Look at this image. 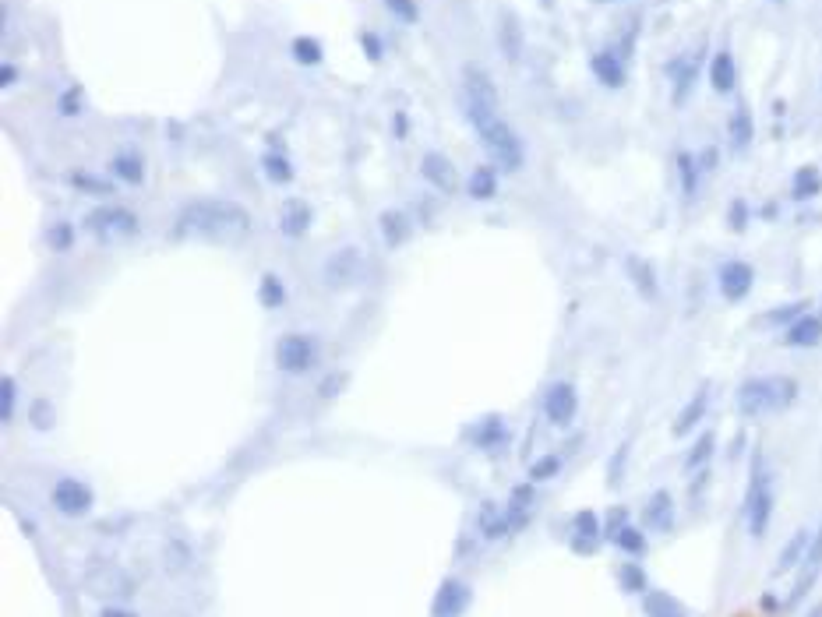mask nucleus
Listing matches in <instances>:
<instances>
[{
	"instance_id": "nucleus-38",
	"label": "nucleus",
	"mask_w": 822,
	"mask_h": 617,
	"mask_svg": "<svg viewBox=\"0 0 822 617\" xmlns=\"http://www.w3.org/2000/svg\"><path fill=\"white\" fill-rule=\"evenodd\" d=\"M466 191H470L473 201H494L498 198V166H473L470 180H466Z\"/></svg>"
},
{
	"instance_id": "nucleus-21",
	"label": "nucleus",
	"mask_w": 822,
	"mask_h": 617,
	"mask_svg": "<svg viewBox=\"0 0 822 617\" xmlns=\"http://www.w3.org/2000/svg\"><path fill=\"white\" fill-rule=\"evenodd\" d=\"M533 512H537V484L533 480H523L509 491V501H505V515L512 522V533H523L533 522Z\"/></svg>"
},
{
	"instance_id": "nucleus-41",
	"label": "nucleus",
	"mask_w": 822,
	"mask_h": 617,
	"mask_svg": "<svg viewBox=\"0 0 822 617\" xmlns=\"http://www.w3.org/2000/svg\"><path fill=\"white\" fill-rule=\"evenodd\" d=\"M561 469H565V455L544 452L530 462V476H526V480H533V484H547V480H558Z\"/></svg>"
},
{
	"instance_id": "nucleus-39",
	"label": "nucleus",
	"mask_w": 822,
	"mask_h": 617,
	"mask_svg": "<svg viewBox=\"0 0 822 617\" xmlns=\"http://www.w3.org/2000/svg\"><path fill=\"white\" fill-rule=\"evenodd\" d=\"M674 170H678L681 194H685V198H695V191H699V180H703V170H699V159H695L692 152L681 149L678 156H674Z\"/></svg>"
},
{
	"instance_id": "nucleus-32",
	"label": "nucleus",
	"mask_w": 822,
	"mask_h": 617,
	"mask_svg": "<svg viewBox=\"0 0 822 617\" xmlns=\"http://www.w3.org/2000/svg\"><path fill=\"white\" fill-rule=\"evenodd\" d=\"M106 173H110L113 180H120V184L138 187V184H145V159L138 156V152L124 149L106 163Z\"/></svg>"
},
{
	"instance_id": "nucleus-18",
	"label": "nucleus",
	"mask_w": 822,
	"mask_h": 617,
	"mask_svg": "<svg viewBox=\"0 0 822 617\" xmlns=\"http://www.w3.org/2000/svg\"><path fill=\"white\" fill-rule=\"evenodd\" d=\"M780 342H784L787 350H815V346H822V311H805L798 321H791L780 332Z\"/></svg>"
},
{
	"instance_id": "nucleus-25",
	"label": "nucleus",
	"mask_w": 822,
	"mask_h": 617,
	"mask_svg": "<svg viewBox=\"0 0 822 617\" xmlns=\"http://www.w3.org/2000/svg\"><path fill=\"white\" fill-rule=\"evenodd\" d=\"M706 75H710V89L717 92V96H731V92L738 89V60H734V53L727 50V46L710 57Z\"/></svg>"
},
{
	"instance_id": "nucleus-16",
	"label": "nucleus",
	"mask_w": 822,
	"mask_h": 617,
	"mask_svg": "<svg viewBox=\"0 0 822 617\" xmlns=\"http://www.w3.org/2000/svg\"><path fill=\"white\" fill-rule=\"evenodd\" d=\"M699 67H703V53H678V57L667 60L664 75L671 82V103L681 106L688 96H692L695 82H699Z\"/></svg>"
},
{
	"instance_id": "nucleus-12",
	"label": "nucleus",
	"mask_w": 822,
	"mask_h": 617,
	"mask_svg": "<svg viewBox=\"0 0 822 617\" xmlns=\"http://www.w3.org/2000/svg\"><path fill=\"white\" fill-rule=\"evenodd\" d=\"M473 607V586L459 575H445L431 600V617H463Z\"/></svg>"
},
{
	"instance_id": "nucleus-43",
	"label": "nucleus",
	"mask_w": 822,
	"mask_h": 617,
	"mask_svg": "<svg viewBox=\"0 0 822 617\" xmlns=\"http://www.w3.org/2000/svg\"><path fill=\"white\" fill-rule=\"evenodd\" d=\"M805 311H812V300H791V304H780V307H773V311L763 318V325L780 328V332H784V328L791 325V321H798Z\"/></svg>"
},
{
	"instance_id": "nucleus-6",
	"label": "nucleus",
	"mask_w": 822,
	"mask_h": 617,
	"mask_svg": "<svg viewBox=\"0 0 822 617\" xmlns=\"http://www.w3.org/2000/svg\"><path fill=\"white\" fill-rule=\"evenodd\" d=\"M82 230L92 233L96 240H120V237H138L142 233V219L124 205H96L92 212H85Z\"/></svg>"
},
{
	"instance_id": "nucleus-11",
	"label": "nucleus",
	"mask_w": 822,
	"mask_h": 617,
	"mask_svg": "<svg viewBox=\"0 0 822 617\" xmlns=\"http://www.w3.org/2000/svg\"><path fill=\"white\" fill-rule=\"evenodd\" d=\"M579 417V388L572 381H554L544 392V420L558 431H568Z\"/></svg>"
},
{
	"instance_id": "nucleus-49",
	"label": "nucleus",
	"mask_w": 822,
	"mask_h": 617,
	"mask_svg": "<svg viewBox=\"0 0 822 617\" xmlns=\"http://www.w3.org/2000/svg\"><path fill=\"white\" fill-rule=\"evenodd\" d=\"M727 230L731 233H745L748 226H752V205H748L745 198H734L731 205H727Z\"/></svg>"
},
{
	"instance_id": "nucleus-58",
	"label": "nucleus",
	"mask_w": 822,
	"mask_h": 617,
	"mask_svg": "<svg viewBox=\"0 0 822 617\" xmlns=\"http://www.w3.org/2000/svg\"><path fill=\"white\" fill-rule=\"evenodd\" d=\"M406 127H410V120H406V110L396 113V138H406Z\"/></svg>"
},
{
	"instance_id": "nucleus-28",
	"label": "nucleus",
	"mask_w": 822,
	"mask_h": 617,
	"mask_svg": "<svg viewBox=\"0 0 822 617\" xmlns=\"http://www.w3.org/2000/svg\"><path fill=\"white\" fill-rule=\"evenodd\" d=\"M727 142H731V149L738 152H748L755 142V117L752 110H748L745 103H738L731 110V117H727Z\"/></svg>"
},
{
	"instance_id": "nucleus-30",
	"label": "nucleus",
	"mask_w": 822,
	"mask_h": 617,
	"mask_svg": "<svg viewBox=\"0 0 822 617\" xmlns=\"http://www.w3.org/2000/svg\"><path fill=\"white\" fill-rule=\"evenodd\" d=\"M463 82H466V99L470 103H480V106H494V110H501L498 106V89H494V78L487 75L484 67H466L463 71Z\"/></svg>"
},
{
	"instance_id": "nucleus-29",
	"label": "nucleus",
	"mask_w": 822,
	"mask_h": 617,
	"mask_svg": "<svg viewBox=\"0 0 822 617\" xmlns=\"http://www.w3.org/2000/svg\"><path fill=\"white\" fill-rule=\"evenodd\" d=\"M607 543H611L614 551L625 554V558H636V561L650 554V533L643 529V522H628V526H621Z\"/></svg>"
},
{
	"instance_id": "nucleus-37",
	"label": "nucleus",
	"mask_w": 822,
	"mask_h": 617,
	"mask_svg": "<svg viewBox=\"0 0 822 617\" xmlns=\"http://www.w3.org/2000/svg\"><path fill=\"white\" fill-rule=\"evenodd\" d=\"M614 579H618L621 593L625 596H643L646 589H650V575H646V568L639 565L636 558H625L618 565V572H614Z\"/></svg>"
},
{
	"instance_id": "nucleus-54",
	"label": "nucleus",
	"mask_w": 822,
	"mask_h": 617,
	"mask_svg": "<svg viewBox=\"0 0 822 617\" xmlns=\"http://www.w3.org/2000/svg\"><path fill=\"white\" fill-rule=\"evenodd\" d=\"M695 159H699V170H703V177H710V173L717 170V159H720V156H717V149L710 145V149H703Z\"/></svg>"
},
{
	"instance_id": "nucleus-46",
	"label": "nucleus",
	"mask_w": 822,
	"mask_h": 617,
	"mask_svg": "<svg viewBox=\"0 0 822 617\" xmlns=\"http://www.w3.org/2000/svg\"><path fill=\"white\" fill-rule=\"evenodd\" d=\"M29 424H32V431H50L53 427V420H57V409H53V402L46 399V395H36V399L29 402Z\"/></svg>"
},
{
	"instance_id": "nucleus-48",
	"label": "nucleus",
	"mask_w": 822,
	"mask_h": 617,
	"mask_svg": "<svg viewBox=\"0 0 822 617\" xmlns=\"http://www.w3.org/2000/svg\"><path fill=\"white\" fill-rule=\"evenodd\" d=\"M15 406H18V381L11 374L0 378V420L11 424L15 420Z\"/></svg>"
},
{
	"instance_id": "nucleus-51",
	"label": "nucleus",
	"mask_w": 822,
	"mask_h": 617,
	"mask_svg": "<svg viewBox=\"0 0 822 617\" xmlns=\"http://www.w3.org/2000/svg\"><path fill=\"white\" fill-rule=\"evenodd\" d=\"M385 8H389V15L399 18L403 25H417L420 22L417 0H385Z\"/></svg>"
},
{
	"instance_id": "nucleus-5",
	"label": "nucleus",
	"mask_w": 822,
	"mask_h": 617,
	"mask_svg": "<svg viewBox=\"0 0 822 617\" xmlns=\"http://www.w3.org/2000/svg\"><path fill=\"white\" fill-rule=\"evenodd\" d=\"M318 339L307 332H286L276 339V350H272V360H276V371L286 374V378H300V374H311L318 367Z\"/></svg>"
},
{
	"instance_id": "nucleus-20",
	"label": "nucleus",
	"mask_w": 822,
	"mask_h": 617,
	"mask_svg": "<svg viewBox=\"0 0 822 617\" xmlns=\"http://www.w3.org/2000/svg\"><path fill=\"white\" fill-rule=\"evenodd\" d=\"M279 233H283L286 240H300L311 233L314 226V212L311 205H307L304 198H286L283 205H279V219H276Z\"/></svg>"
},
{
	"instance_id": "nucleus-24",
	"label": "nucleus",
	"mask_w": 822,
	"mask_h": 617,
	"mask_svg": "<svg viewBox=\"0 0 822 617\" xmlns=\"http://www.w3.org/2000/svg\"><path fill=\"white\" fill-rule=\"evenodd\" d=\"M812 533L815 529L801 526V529H794V533L787 536V543L780 547V554H777V565H773V579H780V575H787V572H798L801 561H805V554H808V547H812Z\"/></svg>"
},
{
	"instance_id": "nucleus-34",
	"label": "nucleus",
	"mask_w": 822,
	"mask_h": 617,
	"mask_svg": "<svg viewBox=\"0 0 822 617\" xmlns=\"http://www.w3.org/2000/svg\"><path fill=\"white\" fill-rule=\"evenodd\" d=\"M68 184L75 187L78 194H89V198H113V191H117V184H113L110 173H106V177H99V173L82 170V166L68 173Z\"/></svg>"
},
{
	"instance_id": "nucleus-3",
	"label": "nucleus",
	"mask_w": 822,
	"mask_h": 617,
	"mask_svg": "<svg viewBox=\"0 0 822 617\" xmlns=\"http://www.w3.org/2000/svg\"><path fill=\"white\" fill-rule=\"evenodd\" d=\"M741 515H745V529L755 543L766 540L773 526V515H777V473H773L770 459H766L759 448L752 455V466H748V487H745V501H741Z\"/></svg>"
},
{
	"instance_id": "nucleus-2",
	"label": "nucleus",
	"mask_w": 822,
	"mask_h": 617,
	"mask_svg": "<svg viewBox=\"0 0 822 617\" xmlns=\"http://www.w3.org/2000/svg\"><path fill=\"white\" fill-rule=\"evenodd\" d=\"M801 385L791 374H755V378H745L734 392V409L738 417L745 420H763L773 417V413H784L798 402Z\"/></svg>"
},
{
	"instance_id": "nucleus-13",
	"label": "nucleus",
	"mask_w": 822,
	"mask_h": 617,
	"mask_svg": "<svg viewBox=\"0 0 822 617\" xmlns=\"http://www.w3.org/2000/svg\"><path fill=\"white\" fill-rule=\"evenodd\" d=\"M590 71L604 89H611V92L625 89L628 85V50H621L618 43L604 46V50H597L590 57Z\"/></svg>"
},
{
	"instance_id": "nucleus-52",
	"label": "nucleus",
	"mask_w": 822,
	"mask_h": 617,
	"mask_svg": "<svg viewBox=\"0 0 822 617\" xmlns=\"http://www.w3.org/2000/svg\"><path fill=\"white\" fill-rule=\"evenodd\" d=\"M628 522H632V508H625V505L607 508V515H604V540H611V536L618 533L621 526H628Z\"/></svg>"
},
{
	"instance_id": "nucleus-47",
	"label": "nucleus",
	"mask_w": 822,
	"mask_h": 617,
	"mask_svg": "<svg viewBox=\"0 0 822 617\" xmlns=\"http://www.w3.org/2000/svg\"><path fill=\"white\" fill-rule=\"evenodd\" d=\"M57 113L64 120L82 117V113H85V92H82V85H68V89L60 92V96H57Z\"/></svg>"
},
{
	"instance_id": "nucleus-22",
	"label": "nucleus",
	"mask_w": 822,
	"mask_h": 617,
	"mask_svg": "<svg viewBox=\"0 0 822 617\" xmlns=\"http://www.w3.org/2000/svg\"><path fill=\"white\" fill-rule=\"evenodd\" d=\"M710 385H699V392L692 395V399L681 406V413L674 417L671 424V434L674 438H688V434L699 431V424H706V413H710Z\"/></svg>"
},
{
	"instance_id": "nucleus-7",
	"label": "nucleus",
	"mask_w": 822,
	"mask_h": 617,
	"mask_svg": "<svg viewBox=\"0 0 822 617\" xmlns=\"http://www.w3.org/2000/svg\"><path fill=\"white\" fill-rule=\"evenodd\" d=\"M50 508L60 519H85L96 508V491L78 476H57L50 487Z\"/></svg>"
},
{
	"instance_id": "nucleus-15",
	"label": "nucleus",
	"mask_w": 822,
	"mask_h": 617,
	"mask_svg": "<svg viewBox=\"0 0 822 617\" xmlns=\"http://www.w3.org/2000/svg\"><path fill=\"white\" fill-rule=\"evenodd\" d=\"M643 529L657 536H671L678 529V501L667 487H657V491L646 498L643 505Z\"/></svg>"
},
{
	"instance_id": "nucleus-35",
	"label": "nucleus",
	"mask_w": 822,
	"mask_h": 617,
	"mask_svg": "<svg viewBox=\"0 0 822 617\" xmlns=\"http://www.w3.org/2000/svg\"><path fill=\"white\" fill-rule=\"evenodd\" d=\"M378 226H382V240L392 247V251H396V247H403L406 240L413 237V223H410V216H406V212H399V209L382 212V216H378Z\"/></svg>"
},
{
	"instance_id": "nucleus-14",
	"label": "nucleus",
	"mask_w": 822,
	"mask_h": 617,
	"mask_svg": "<svg viewBox=\"0 0 822 617\" xmlns=\"http://www.w3.org/2000/svg\"><path fill=\"white\" fill-rule=\"evenodd\" d=\"M466 441H470L477 452H505L512 441V431H509V420L501 417V413H487V417H480L473 427H466Z\"/></svg>"
},
{
	"instance_id": "nucleus-59",
	"label": "nucleus",
	"mask_w": 822,
	"mask_h": 617,
	"mask_svg": "<svg viewBox=\"0 0 822 617\" xmlns=\"http://www.w3.org/2000/svg\"><path fill=\"white\" fill-rule=\"evenodd\" d=\"M805 617H822V600H819V603H815V607H812V610H808V614H805Z\"/></svg>"
},
{
	"instance_id": "nucleus-27",
	"label": "nucleus",
	"mask_w": 822,
	"mask_h": 617,
	"mask_svg": "<svg viewBox=\"0 0 822 617\" xmlns=\"http://www.w3.org/2000/svg\"><path fill=\"white\" fill-rule=\"evenodd\" d=\"M639 607H643V617H692L678 596L667 593V589H657V586H650L643 596H639Z\"/></svg>"
},
{
	"instance_id": "nucleus-57",
	"label": "nucleus",
	"mask_w": 822,
	"mask_h": 617,
	"mask_svg": "<svg viewBox=\"0 0 822 617\" xmlns=\"http://www.w3.org/2000/svg\"><path fill=\"white\" fill-rule=\"evenodd\" d=\"M99 617H138L135 610H128V607H103L99 610Z\"/></svg>"
},
{
	"instance_id": "nucleus-4",
	"label": "nucleus",
	"mask_w": 822,
	"mask_h": 617,
	"mask_svg": "<svg viewBox=\"0 0 822 617\" xmlns=\"http://www.w3.org/2000/svg\"><path fill=\"white\" fill-rule=\"evenodd\" d=\"M180 233H198V237H219V233H244L251 230V212L230 198H198L187 201L177 212Z\"/></svg>"
},
{
	"instance_id": "nucleus-8",
	"label": "nucleus",
	"mask_w": 822,
	"mask_h": 617,
	"mask_svg": "<svg viewBox=\"0 0 822 617\" xmlns=\"http://www.w3.org/2000/svg\"><path fill=\"white\" fill-rule=\"evenodd\" d=\"M604 515H597L593 508H579L568 519V551L576 558H593L604 547Z\"/></svg>"
},
{
	"instance_id": "nucleus-50",
	"label": "nucleus",
	"mask_w": 822,
	"mask_h": 617,
	"mask_svg": "<svg viewBox=\"0 0 822 617\" xmlns=\"http://www.w3.org/2000/svg\"><path fill=\"white\" fill-rule=\"evenodd\" d=\"M357 43H360V50H364V57L371 60V64H378V60L385 57V43H382V36H378V32L360 29L357 32Z\"/></svg>"
},
{
	"instance_id": "nucleus-33",
	"label": "nucleus",
	"mask_w": 822,
	"mask_h": 617,
	"mask_svg": "<svg viewBox=\"0 0 822 617\" xmlns=\"http://www.w3.org/2000/svg\"><path fill=\"white\" fill-rule=\"evenodd\" d=\"M713 455H717V431H710V427H706V431L695 434V441H692V448H688V455H685V462H681V469H685L688 476L699 473V469H710Z\"/></svg>"
},
{
	"instance_id": "nucleus-60",
	"label": "nucleus",
	"mask_w": 822,
	"mask_h": 617,
	"mask_svg": "<svg viewBox=\"0 0 822 617\" xmlns=\"http://www.w3.org/2000/svg\"><path fill=\"white\" fill-rule=\"evenodd\" d=\"M540 8H547V11H551V8H554V0H540Z\"/></svg>"
},
{
	"instance_id": "nucleus-23",
	"label": "nucleus",
	"mask_w": 822,
	"mask_h": 617,
	"mask_svg": "<svg viewBox=\"0 0 822 617\" xmlns=\"http://www.w3.org/2000/svg\"><path fill=\"white\" fill-rule=\"evenodd\" d=\"M625 276H628V283H632V290H636L643 300L660 297V279H657V268H653L650 258H643V254H625Z\"/></svg>"
},
{
	"instance_id": "nucleus-26",
	"label": "nucleus",
	"mask_w": 822,
	"mask_h": 617,
	"mask_svg": "<svg viewBox=\"0 0 822 617\" xmlns=\"http://www.w3.org/2000/svg\"><path fill=\"white\" fill-rule=\"evenodd\" d=\"M477 529L484 540H512V522L509 515H505V505H498V501H484L477 512Z\"/></svg>"
},
{
	"instance_id": "nucleus-19",
	"label": "nucleus",
	"mask_w": 822,
	"mask_h": 617,
	"mask_svg": "<svg viewBox=\"0 0 822 617\" xmlns=\"http://www.w3.org/2000/svg\"><path fill=\"white\" fill-rule=\"evenodd\" d=\"M420 177L434 187L438 194H456L459 191V170L445 152H424L420 159Z\"/></svg>"
},
{
	"instance_id": "nucleus-9",
	"label": "nucleus",
	"mask_w": 822,
	"mask_h": 617,
	"mask_svg": "<svg viewBox=\"0 0 822 617\" xmlns=\"http://www.w3.org/2000/svg\"><path fill=\"white\" fill-rule=\"evenodd\" d=\"M360 276H364V251H357V247H343V251H336L322 268V283H325V290H332V293L353 290V286L360 283Z\"/></svg>"
},
{
	"instance_id": "nucleus-55",
	"label": "nucleus",
	"mask_w": 822,
	"mask_h": 617,
	"mask_svg": "<svg viewBox=\"0 0 822 617\" xmlns=\"http://www.w3.org/2000/svg\"><path fill=\"white\" fill-rule=\"evenodd\" d=\"M343 385H346V371H336V378H325V381H322V388H318V392H322L325 399H332V395H336V392H339V388H343Z\"/></svg>"
},
{
	"instance_id": "nucleus-44",
	"label": "nucleus",
	"mask_w": 822,
	"mask_h": 617,
	"mask_svg": "<svg viewBox=\"0 0 822 617\" xmlns=\"http://www.w3.org/2000/svg\"><path fill=\"white\" fill-rule=\"evenodd\" d=\"M262 170H265V177H269L272 184H290V180L297 177V170H293V163H290V159H286L279 149L265 152V156H262Z\"/></svg>"
},
{
	"instance_id": "nucleus-45",
	"label": "nucleus",
	"mask_w": 822,
	"mask_h": 617,
	"mask_svg": "<svg viewBox=\"0 0 822 617\" xmlns=\"http://www.w3.org/2000/svg\"><path fill=\"white\" fill-rule=\"evenodd\" d=\"M75 240H78V226L68 223V219H60V223H53L50 230H46V244L57 254H68L71 247H75Z\"/></svg>"
},
{
	"instance_id": "nucleus-61",
	"label": "nucleus",
	"mask_w": 822,
	"mask_h": 617,
	"mask_svg": "<svg viewBox=\"0 0 822 617\" xmlns=\"http://www.w3.org/2000/svg\"><path fill=\"white\" fill-rule=\"evenodd\" d=\"M593 4H621V0H593Z\"/></svg>"
},
{
	"instance_id": "nucleus-17",
	"label": "nucleus",
	"mask_w": 822,
	"mask_h": 617,
	"mask_svg": "<svg viewBox=\"0 0 822 617\" xmlns=\"http://www.w3.org/2000/svg\"><path fill=\"white\" fill-rule=\"evenodd\" d=\"M717 290L727 304H741L748 300V293L755 290V268L741 258H731L717 268Z\"/></svg>"
},
{
	"instance_id": "nucleus-62",
	"label": "nucleus",
	"mask_w": 822,
	"mask_h": 617,
	"mask_svg": "<svg viewBox=\"0 0 822 617\" xmlns=\"http://www.w3.org/2000/svg\"><path fill=\"white\" fill-rule=\"evenodd\" d=\"M773 4H784V0H773Z\"/></svg>"
},
{
	"instance_id": "nucleus-40",
	"label": "nucleus",
	"mask_w": 822,
	"mask_h": 617,
	"mask_svg": "<svg viewBox=\"0 0 822 617\" xmlns=\"http://www.w3.org/2000/svg\"><path fill=\"white\" fill-rule=\"evenodd\" d=\"M258 304H262L265 311H279V307L286 304V283L276 272H265V276L258 279Z\"/></svg>"
},
{
	"instance_id": "nucleus-31",
	"label": "nucleus",
	"mask_w": 822,
	"mask_h": 617,
	"mask_svg": "<svg viewBox=\"0 0 822 617\" xmlns=\"http://www.w3.org/2000/svg\"><path fill=\"white\" fill-rule=\"evenodd\" d=\"M498 46H501V57L509 64H519L523 57V25L512 11H501L498 15Z\"/></svg>"
},
{
	"instance_id": "nucleus-36",
	"label": "nucleus",
	"mask_w": 822,
	"mask_h": 617,
	"mask_svg": "<svg viewBox=\"0 0 822 617\" xmlns=\"http://www.w3.org/2000/svg\"><path fill=\"white\" fill-rule=\"evenodd\" d=\"M822 194V173L819 166H798L791 177V201L805 205V201H815Z\"/></svg>"
},
{
	"instance_id": "nucleus-56",
	"label": "nucleus",
	"mask_w": 822,
	"mask_h": 617,
	"mask_svg": "<svg viewBox=\"0 0 822 617\" xmlns=\"http://www.w3.org/2000/svg\"><path fill=\"white\" fill-rule=\"evenodd\" d=\"M15 82H18V67L15 64L0 67V85H4V89H15Z\"/></svg>"
},
{
	"instance_id": "nucleus-10",
	"label": "nucleus",
	"mask_w": 822,
	"mask_h": 617,
	"mask_svg": "<svg viewBox=\"0 0 822 617\" xmlns=\"http://www.w3.org/2000/svg\"><path fill=\"white\" fill-rule=\"evenodd\" d=\"M819 575H822V522H819V529L812 533V547H808L805 561H801L798 579H794L791 593L784 596V610H798L801 603L808 600V593L819 586Z\"/></svg>"
},
{
	"instance_id": "nucleus-1",
	"label": "nucleus",
	"mask_w": 822,
	"mask_h": 617,
	"mask_svg": "<svg viewBox=\"0 0 822 617\" xmlns=\"http://www.w3.org/2000/svg\"><path fill=\"white\" fill-rule=\"evenodd\" d=\"M466 120L473 124V131L480 134V145L487 149V156L494 159L501 173H519L526 163V145L516 134V127L501 117V110L494 106H480L466 99Z\"/></svg>"
},
{
	"instance_id": "nucleus-42",
	"label": "nucleus",
	"mask_w": 822,
	"mask_h": 617,
	"mask_svg": "<svg viewBox=\"0 0 822 617\" xmlns=\"http://www.w3.org/2000/svg\"><path fill=\"white\" fill-rule=\"evenodd\" d=\"M290 53H293V60H297L300 67H318L325 60V46L318 43L314 36H297L290 43Z\"/></svg>"
},
{
	"instance_id": "nucleus-53",
	"label": "nucleus",
	"mask_w": 822,
	"mask_h": 617,
	"mask_svg": "<svg viewBox=\"0 0 822 617\" xmlns=\"http://www.w3.org/2000/svg\"><path fill=\"white\" fill-rule=\"evenodd\" d=\"M625 462H628V441L618 448V452H614L611 466H607V487H618L621 484V476H625Z\"/></svg>"
}]
</instances>
